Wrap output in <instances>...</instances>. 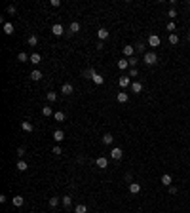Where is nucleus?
<instances>
[{
	"mask_svg": "<svg viewBox=\"0 0 190 213\" xmlns=\"http://www.w3.org/2000/svg\"><path fill=\"white\" fill-rule=\"evenodd\" d=\"M57 204H59V198H57V196L50 198V207H57Z\"/></svg>",
	"mask_w": 190,
	"mask_h": 213,
	"instance_id": "nucleus-34",
	"label": "nucleus"
},
{
	"mask_svg": "<svg viewBox=\"0 0 190 213\" xmlns=\"http://www.w3.org/2000/svg\"><path fill=\"white\" fill-rule=\"evenodd\" d=\"M131 91L133 93H141V91H143V84L141 82H131Z\"/></svg>",
	"mask_w": 190,
	"mask_h": 213,
	"instance_id": "nucleus-16",
	"label": "nucleus"
},
{
	"mask_svg": "<svg viewBox=\"0 0 190 213\" xmlns=\"http://www.w3.org/2000/svg\"><path fill=\"white\" fill-rule=\"evenodd\" d=\"M135 50H137V51H141V53H147V51H144V44H141V42L135 46Z\"/></svg>",
	"mask_w": 190,
	"mask_h": 213,
	"instance_id": "nucleus-38",
	"label": "nucleus"
},
{
	"mask_svg": "<svg viewBox=\"0 0 190 213\" xmlns=\"http://www.w3.org/2000/svg\"><path fill=\"white\" fill-rule=\"evenodd\" d=\"M177 192H179V190H177L175 187H169V194H177Z\"/></svg>",
	"mask_w": 190,
	"mask_h": 213,
	"instance_id": "nucleus-44",
	"label": "nucleus"
},
{
	"mask_svg": "<svg viewBox=\"0 0 190 213\" xmlns=\"http://www.w3.org/2000/svg\"><path fill=\"white\" fill-rule=\"evenodd\" d=\"M129 192H131V194H139L141 192V185L139 183H129Z\"/></svg>",
	"mask_w": 190,
	"mask_h": 213,
	"instance_id": "nucleus-14",
	"label": "nucleus"
},
{
	"mask_svg": "<svg viewBox=\"0 0 190 213\" xmlns=\"http://www.w3.org/2000/svg\"><path fill=\"white\" fill-rule=\"evenodd\" d=\"M42 114L46 116V118H48V116H51V114H53V110H51V107H42Z\"/></svg>",
	"mask_w": 190,
	"mask_h": 213,
	"instance_id": "nucleus-32",
	"label": "nucleus"
},
{
	"mask_svg": "<svg viewBox=\"0 0 190 213\" xmlns=\"http://www.w3.org/2000/svg\"><path fill=\"white\" fill-rule=\"evenodd\" d=\"M95 74H97V72H95V69H93V67H88V69L84 71V76H86V78H93Z\"/></svg>",
	"mask_w": 190,
	"mask_h": 213,
	"instance_id": "nucleus-19",
	"label": "nucleus"
},
{
	"mask_svg": "<svg viewBox=\"0 0 190 213\" xmlns=\"http://www.w3.org/2000/svg\"><path fill=\"white\" fill-rule=\"evenodd\" d=\"M51 33H53L55 36H63V33H65L63 25H61V23H55V25L51 27Z\"/></svg>",
	"mask_w": 190,
	"mask_h": 213,
	"instance_id": "nucleus-4",
	"label": "nucleus"
},
{
	"mask_svg": "<svg viewBox=\"0 0 190 213\" xmlns=\"http://www.w3.org/2000/svg\"><path fill=\"white\" fill-rule=\"evenodd\" d=\"M48 101H57V93H55V91H48Z\"/></svg>",
	"mask_w": 190,
	"mask_h": 213,
	"instance_id": "nucleus-33",
	"label": "nucleus"
},
{
	"mask_svg": "<svg viewBox=\"0 0 190 213\" xmlns=\"http://www.w3.org/2000/svg\"><path fill=\"white\" fill-rule=\"evenodd\" d=\"M27 167H29V166H27L25 160H19V162H17V170L19 171H27Z\"/></svg>",
	"mask_w": 190,
	"mask_h": 213,
	"instance_id": "nucleus-28",
	"label": "nucleus"
},
{
	"mask_svg": "<svg viewBox=\"0 0 190 213\" xmlns=\"http://www.w3.org/2000/svg\"><path fill=\"white\" fill-rule=\"evenodd\" d=\"M29 57H31L32 65H40V63H42V55L40 53H32V55H29Z\"/></svg>",
	"mask_w": 190,
	"mask_h": 213,
	"instance_id": "nucleus-13",
	"label": "nucleus"
},
{
	"mask_svg": "<svg viewBox=\"0 0 190 213\" xmlns=\"http://www.w3.org/2000/svg\"><path fill=\"white\" fill-rule=\"evenodd\" d=\"M11 204H14L15 207H21L23 204H25V198H23V196H14V198H11Z\"/></svg>",
	"mask_w": 190,
	"mask_h": 213,
	"instance_id": "nucleus-9",
	"label": "nucleus"
},
{
	"mask_svg": "<svg viewBox=\"0 0 190 213\" xmlns=\"http://www.w3.org/2000/svg\"><path fill=\"white\" fill-rule=\"evenodd\" d=\"M17 61H21V63H27V61H31V57H27V53H25V51H21V53L17 55Z\"/></svg>",
	"mask_w": 190,
	"mask_h": 213,
	"instance_id": "nucleus-27",
	"label": "nucleus"
},
{
	"mask_svg": "<svg viewBox=\"0 0 190 213\" xmlns=\"http://www.w3.org/2000/svg\"><path fill=\"white\" fill-rule=\"evenodd\" d=\"M148 46H152V48L160 46V36L158 34H150L148 36Z\"/></svg>",
	"mask_w": 190,
	"mask_h": 213,
	"instance_id": "nucleus-5",
	"label": "nucleus"
},
{
	"mask_svg": "<svg viewBox=\"0 0 190 213\" xmlns=\"http://www.w3.org/2000/svg\"><path fill=\"white\" fill-rule=\"evenodd\" d=\"M21 130H23V131H27V133H31L34 128H32V124H31V122H21Z\"/></svg>",
	"mask_w": 190,
	"mask_h": 213,
	"instance_id": "nucleus-21",
	"label": "nucleus"
},
{
	"mask_svg": "<svg viewBox=\"0 0 190 213\" xmlns=\"http://www.w3.org/2000/svg\"><path fill=\"white\" fill-rule=\"evenodd\" d=\"M137 74H139V72H137V69H131V71H129V78H131V76H137Z\"/></svg>",
	"mask_w": 190,
	"mask_h": 213,
	"instance_id": "nucleus-43",
	"label": "nucleus"
},
{
	"mask_svg": "<svg viewBox=\"0 0 190 213\" xmlns=\"http://www.w3.org/2000/svg\"><path fill=\"white\" fill-rule=\"evenodd\" d=\"M169 44H171V46H175V44H179V36H177L175 33H173V34H169Z\"/></svg>",
	"mask_w": 190,
	"mask_h": 213,
	"instance_id": "nucleus-31",
	"label": "nucleus"
},
{
	"mask_svg": "<svg viewBox=\"0 0 190 213\" xmlns=\"http://www.w3.org/2000/svg\"><path fill=\"white\" fill-rule=\"evenodd\" d=\"M127 61H129V65H131V69H135V65L139 63V61H137V57H135V55H133V57H129Z\"/></svg>",
	"mask_w": 190,
	"mask_h": 213,
	"instance_id": "nucleus-35",
	"label": "nucleus"
},
{
	"mask_svg": "<svg viewBox=\"0 0 190 213\" xmlns=\"http://www.w3.org/2000/svg\"><path fill=\"white\" fill-rule=\"evenodd\" d=\"M112 141H114V137H112L110 133H105V135H103V143H105V145H112Z\"/></svg>",
	"mask_w": 190,
	"mask_h": 213,
	"instance_id": "nucleus-25",
	"label": "nucleus"
},
{
	"mask_svg": "<svg viewBox=\"0 0 190 213\" xmlns=\"http://www.w3.org/2000/svg\"><path fill=\"white\" fill-rule=\"evenodd\" d=\"M4 34H14V25L11 23H4Z\"/></svg>",
	"mask_w": 190,
	"mask_h": 213,
	"instance_id": "nucleus-23",
	"label": "nucleus"
},
{
	"mask_svg": "<svg viewBox=\"0 0 190 213\" xmlns=\"http://www.w3.org/2000/svg\"><path fill=\"white\" fill-rule=\"evenodd\" d=\"M53 118L57 120V122H63L65 120V112H61V110H57V112H53Z\"/></svg>",
	"mask_w": 190,
	"mask_h": 213,
	"instance_id": "nucleus-30",
	"label": "nucleus"
},
{
	"mask_svg": "<svg viewBox=\"0 0 190 213\" xmlns=\"http://www.w3.org/2000/svg\"><path fill=\"white\" fill-rule=\"evenodd\" d=\"M51 152H53V154H55V156H59V154H61V152H63V150H61V147H59V145H55V147H53V148H51Z\"/></svg>",
	"mask_w": 190,
	"mask_h": 213,
	"instance_id": "nucleus-36",
	"label": "nucleus"
},
{
	"mask_svg": "<svg viewBox=\"0 0 190 213\" xmlns=\"http://www.w3.org/2000/svg\"><path fill=\"white\" fill-rule=\"evenodd\" d=\"M95 164H97V167H101V170H105V167L108 166V160L105 158V156H99V158L95 160Z\"/></svg>",
	"mask_w": 190,
	"mask_h": 213,
	"instance_id": "nucleus-7",
	"label": "nucleus"
},
{
	"mask_svg": "<svg viewBox=\"0 0 190 213\" xmlns=\"http://www.w3.org/2000/svg\"><path fill=\"white\" fill-rule=\"evenodd\" d=\"M72 91H74V88H72V84H63V86H61V93L63 95H70L72 93Z\"/></svg>",
	"mask_w": 190,
	"mask_h": 213,
	"instance_id": "nucleus-6",
	"label": "nucleus"
},
{
	"mask_svg": "<svg viewBox=\"0 0 190 213\" xmlns=\"http://www.w3.org/2000/svg\"><path fill=\"white\" fill-rule=\"evenodd\" d=\"M122 156H124V150H122L120 147H114V148L110 150V158L116 160V162H118V160H122Z\"/></svg>",
	"mask_w": 190,
	"mask_h": 213,
	"instance_id": "nucleus-2",
	"label": "nucleus"
},
{
	"mask_svg": "<svg viewBox=\"0 0 190 213\" xmlns=\"http://www.w3.org/2000/svg\"><path fill=\"white\" fill-rule=\"evenodd\" d=\"M165 29H167V31H169V33H171V34H173V31H175V29H177V25H175V23H173V21H171V23H167V27H165Z\"/></svg>",
	"mask_w": 190,
	"mask_h": 213,
	"instance_id": "nucleus-37",
	"label": "nucleus"
},
{
	"mask_svg": "<svg viewBox=\"0 0 190 213\" xmlns=\"http://www.w3.org/2000/svg\"><path fill=\"white\" fill-rule=\"evenodd\" d=\"M143 61L147 63V65H156V63H158V55H156L154 51H147V53L143 55Z\"/></svg>",
	"mask_w": 190,
	"mask_h": 213,
	"instance_id": "nucleus-1",
	"label": "nucleus"
},
{
	"mask_svg": "<svg viewBox=\"0 0 190 213\" xmlns=\"http://www.w3.org/2000/svg\"><path fill=\"white\" fill-rule=\"evenodd\" d=\"M6 11H8L10 15H14V14H15V6H14V4H11V6H8V8H6Z\"/></svg>",
	"mask_w": 190,
	"mask_h": 213,
	"instance_id": "nucleus-41",
	"label": "nucleus"
},
{
	"mask_svg": "<svg viewBox=\"0 0 190 213\" xmlns=\"http://www.w3.org/2000/svg\"><path fill=\"white\" fill-rule=\"evenodd\" d=\"M53 139H55V143H61L65 139V131L63 130H55L53 131Z\"/></svg>",
	"mask_w": 190,
	"mask_h": 213,
	"instance_id": "nucleus-8",
	"label": "nucleus"
},
{
	"mask_svg": "<svg viewBox=\"0 0 190 213\" xmlns=\"http://www.w3.org/2000/svg\"><path fill=\"white\" fill-rule=\"evenodd\" d=\"M61 202H63V206H65V207H68V206L72 204V196H63Z\"/></svg>",
	"mask_w": 190,
	"mask_h": 213,
	"instance_id": "nucleus-29",
	"label": "nucleus"
},
{
	"mask_svg": "<svg viewBox=\"0 0 190 213\" xmlns=\"http://www.w3.org/2000/svg\"><path fill=\"white\" fill-rule=\"evenodd\" d=\"M17 156L23 160V156H25V147H19V148H17Z\"/></svg>",
	"mask_w": 190,
	"mask_h": 213,
	"instance_id": "nucleus-39",
	"label": "nucleus"
},
{
	"mask_svg": "<svg viewBox=\"0 0 190 213\" xmlns=\"http://www.w3.org/2000/svg\"><path fill=\"white\" fill-rule=\"evenodd\" d=\"M108 34H110V33H108L107 29H103V27H101V29L97 31V36H99V40H101V42H103V40H107V38H108Z\"/></svg>",
	"mask_w": 190,
	"mask_h": 213,
	"instance_id": "nucleus-10",
	"label": "nucleus"
},
{
	"mask_svg": "<svg viewBox=\"0 0 190 213\" xmlns=\"http://www.w3.org/2000/svg\"><path fill=\"white\" fill-rule=\"evenodd\" d=\"M116 99H118V103H127V101H129V95L126 93V91H118Z\"/></svg>",
	"mask_w": 190,
	"mask_h": 213,
	"instance_id": "nucleus-12",
	"label": "nucleus"
},
{
	"mask_svg": "<svg viewBox=\"0 0 190 213\" xmlns=\"http://www.w3.org/2000/svg\"><path fill=\"white\" fill-rule=\"evenodd\" d=\"M50 6H53V8H59V6H61V0H50Z\"/></svg>",
	"mask_w": 190,
	"mask_h": 213,
	"instance_id": "nucleus-40",
	"label": "nucleus"
},
{
	"mask_svg": "<svg viewBox=\"0 0 190 213\" xmlns=\"http://www.w3.org/2000/svg\"><path fill=\"white\" fill-rule=\"evenodd\" d=\"M91 80H93V82L97 84V86H103V82H105V78H103V76L99 74V72H97V74H95V76H93Z\"/></svg>",
	"mask_w": 190,
	"mask_h": 213,
	"instance_id": "nucleus-24",
	"label": "nucleus"
},
{
	"mask_svg": "<svg viewBox=\"0 0 190 213\" xmlns=\"http://www.w3.org/2000/svg\"><path fill=\"white\" fill-rule=\"evenodd\" d=\"M162 183H164V187H171V175L164 173V175H162Z\"/></svg>",
	"mask_w": 190,
	"mask_h": 213,
	"instance_id": "nucleus-18",
	"label": "nucleus"
},
{
	"mask_svg": "<svg viewBox=\"0 0 190 213\" xmlns=\"http://www.w3.org/2000/svg\"><path fill=\"white\" fill-rule=\"evenodd\" d=\"M78 31H80V23H78V21H70L68 33H70V34H74V33H78Z\"/></svg>",
	"mask_w": 190,
	"mask_h": 213,
	"instance_id": "nucleus-15",
	"label": "nucleus"
},
{
	"mask_svg": "<svg viewBox=\"0 0 190 213\" xmlns=\"http://www.w3.org/2000/svg\"><path fill=\"white\" fill-rule=\"evenodd\" d=\"M74 213H88V206L86 204H78V206L74 207Z\"/></svg>",
	"mask_w": 190,
	"mask_h": 213,
	"instance_id": "nucleus-22",
	"label": "nucleus"
},
{
	"mask_svg": "<svg viewBox=\"0 0 190 213\" xmlns=\"http://www.w3.org/2000/svg\"><path fill=\"white\" fill-rule=\"evenodd\" d=\"M127 67H129V61H127V59H118V69L120 71H126Z\"/></svg>",
	"mask_w": 190,
	"mask_h": 213,
	"instance_id": "nucleus-20",
	"label": "nucleus"
},
{
	"mask_svg": "<svg viewBox=\"0 0 190 213\" xmlns=\"http://www.w3.org/2000/svg\"><path fill=\"white\" fill-rule=\"evenodd\" d=\"M188 42H190V34H188Z\"/></svg>",
	"mask_w": 190,
	"mask_h": 213,
	"instance_id": "nucleus-45",
	"label": "nucleus"
},
{
	"mask_svg": "<svg viewBox=\"0 0 190 213\" xmlns=\"http://www.w3.org/2000/svg\"><path fill=\"white\" fill-rule=\"evenodd\" d=\"M31 78L34 80V82H38V80H42V71H38V69H34L31 72Z\"/></svg>",
	"mask_w": 190,
	"mask_h": 213,
	"instance_id": "nucleus-17",
	"label": "nucleus"
},
{
	"mask_svg": "<svg viewBox=\"0 0 190 213\" xmlns=\"http://www.w3.org/2000/svg\"><path fill=\"white\" fill-rule=\"evenodd\" d=\"M167 15H169V17H171V19H175V17H177V10H175V8H171Z\"/></svg>",
	"mask_w": 190,
	"mask_h": 213,
	"instance_id": "nucleus-42",
	"label": "nucleus"
},
{
	"mask_svg": "<svg viewBox=\"0 0 190 213\" xmlns=\"http://www.w3.org/2000/svg\"><path fill=\"white\" fill-rule=\"evenodd\" d=\"M129 84H131V78H129L127 74H126V76H120V78H118V86L122 88V90H124V88H127Z\"/></svg>",
	"mask_w": 190,
	"mask_h": 213,
	"instance_id": "nucleus-3",
	"label": "nucleus"
},
{
	"mask_svg": "<svg viewBox=\"0 0 190 213\" xmlns=\"http://www.w3.org/2000/svg\"><path fill=\"white\" fill-rule=\"evenodd\" d=\"M124 55H126L127 59L133 57V55H135V48L133 46H124Z\"/></svg>",
	"mask_w": 190,
	"mask_h": 213,
	"instance_id": "nucleus-11",
	"label": "nucleus"
},
{
	"mask_svg": "<svg viewBox=\"0 0 190 213\" xmlns=\"http://www.w3.org/2000/svg\"><path fill=\"white\" fill-rule=\"evenodd\" d=\"M27 42H29V46H36V44H38V36H36V34H31Z\"/></svg>",
	"mask_w": 190,
	"mask_h": 213,
	"instance_id": "nucleus-26",
	"label": "nucleus"
}]
</instances>
